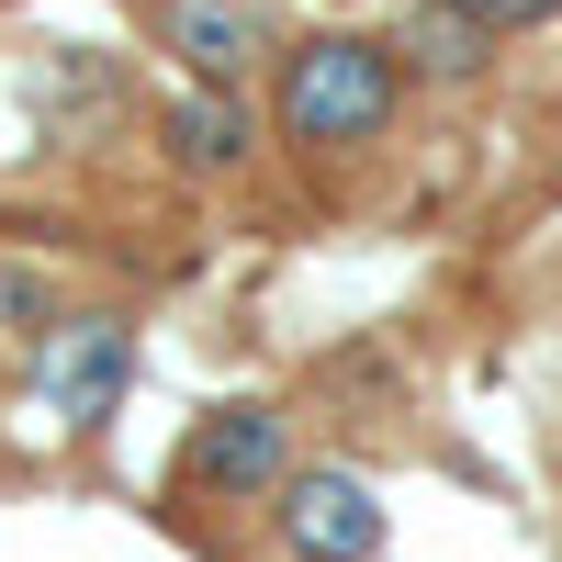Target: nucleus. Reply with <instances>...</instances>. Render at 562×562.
<instances>
[{
    "instance_id": "obj_7",
    "label": "nucleus",
    "mask_w": 562,
    "mask_h": 562,
    "mask_svg": "<svg viewBox=\"0 0 562 562\" xmlns=\"http://www.w3.org/2000/svg\"><path fill=\"white\" fill-rule=\"evenodd\" d=\"M169 147L192 158V169H237L259 147V124H248L237 90H192V102H169Z\"/></svg>"
},
{
    "instance_id": "obj_8",
    "label": "nucleus",
    "mask_w": 562,
    "mask_h": 562,
    "mask_svg": "<svg viewBox=\"0 0 562 562\" xmlns=\"http://www.w3.org/2000/svg\"><path fill=\"white\" fill-rule=\"evenodd\" d=\"M473 12H484V23L506 34V23H551V12H562V0H473Z\"/></svg>"
},
{
    "instance_id": "obj_4",
    "label": "nucleus",
    "mask_w": 562,
    "mask_h": 562,
    "mask_svg": "<svg viewBox=\"0 0 562 562\" xmlns=\"http://www.w3.org/2000/svg\"><path fill=\"white\" fill-rule=\"evenodd\" d=\"M293 484V428L281 405H214L192 439H180V495L203 506H248V495H281Z\"/></svg>"
},
{
    "instance_id": "obj_6",
    "label": "nucleus",
    "mask_w": 562,
    "mask_h": 562,
    "mask_svg": "<svg viewBox=\"0 0 562 562\" xmlns=\"http://www.w3.org/2000/svg\"><path fill=\"white\" fill-rule=\"evenodd\" d=\"M484 57H495V23L473 12V0H416V12H405V34H394V68L439 79V90L484 79Z\"/></svg>"
},
{
    "instance_id": "obj_5",
    "label": "nucleus",
    "mask_w": 562,
    "mask_h": 562,
    "mask_svg": "<svg viewBox=\"0 0 562 562\" xmlns=\"http://www.w3.org/2000/svg\"><path fill=\"white\" fill-rule=\"evenodd\" d=\"M158 45L203 90H237L259 68V0H158Z\"/></svg>"
},
{
    "instance_id": "obj_3",
    "label": "nucleus",
    "mask_w": 562,
    "mask_h": 562,
    "mask_svg": "<svg viewBox=\"0 0 562 562\" xmlns=\"http://www.w3.org/2000/svg\"><path fill=\"white\" fill-rule=\"evenodd\" d=\"M281 562H383V495L349 461H293V484L270 495Z\"/></svg>"
},
{
    "instance_id": "obj_1",
    "label": "nucleus",
    "mask_w": 562,
    "mask_h": 562,
    "mask_svg": "<svg viewBox=\"0 0 562 562\" xmlns=\"http://www.w3.org/2000/svg\"><path fill=\"white\" fill-rule=\"evenodd\" d=\"M394 45H371V34H304L293 57H281V147H304V158H349L371 147V135L394 124Z\"/></svg>"
},
{
    "instance_id": "obj_2",
    "label": "nucleus",
    "mask_w": 562,
    "mask_h": 562,
    "mask_svg": "<svg viewBox=\"0 0 562 562\" xmlns=\"http://www.w3.org/2000/svg\"><path fill=\"white\" fill-rule=\"evenodd\" d=\"M135 383V326L124 315H45L23 349V416L45 439H102Z\"/></svg>"
}]
</instances>
